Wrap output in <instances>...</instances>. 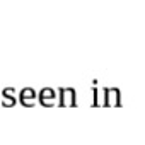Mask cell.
<instances>
[{"instance_id": "obj_2", "label": "cell", "mask_w": 145, "mask_h": 145, "mask_svg": "<svg viewBox=\"0 0 145 145\" xmlns=\"http://www.w3.org/2000/svg\"><path fill=\"white\" fill-rule=\"evenodd\" d=\"M34 99H36V91L34 89H31V87H26V89H22L21 91V96H19V103L22 104V106H29V108H33L34 106Z\"/></svg>"}, {"instance_id": "obj_5", "label": "cell", "mask_w": 145, "mask_h": 145, "mask_svg": "<svg viewBox=\"0 0 145 145\" xmlns=\"http://www.w3.org/2000/svg\"><path fill=\"white\" fill-rule=\"evenodd\" d=\"M2 97H4V103H2V106L4 108H12V106H16V92H14V89L12 87H5L4 91H2Z\"/></svg>"}, {"instance_id": "obj_3", "label": "cell", "mask_w": 145, "mask_h": 145, "mask_svg": "<svg viewBox=\"0 0 145 145\" xmlns=\"http://www.w3.org/2000/svg\"><path fill=\"white\" fill-rule=\"evenodd\" d=\"M38 99H39V103L43 104V106H55V99H56V92H55V89H50V87H44L41 92H39V96H38Z\"/></svg>"}, {"instance_id": "obj_1", "label": "cell", "mask_w": 145, "mask_h": 145, "mask_svg": "<svg viewBox=\"0 0 145 145\" xmlns=\"http://www.w3.org/2000/svg\"><path fill=\"white\" fill-rule=\"evenodd\" d=\"M60 106H77L75 91L74 89H60Z\"/></svg>"}, {"instance_id": "obj_4", "label": "cell", "mask_w": 145, "mask_h": 145, "mask_svg": "<svg viewBox=\"0 0 145 145\" xmlns=\"http://www.w3.org/2000/svg\"><path fill=\"white\" fill-rule=\"evenodd\" d=\"M120 91L118 89H104V106H120Z\"/></svg>"}]
</instances>
